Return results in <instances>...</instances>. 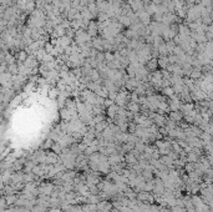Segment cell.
Returning a JSON list of instances; mask_svg holds the SVG:
<instances>
[{"label": "cell", "instance_id": "6da1fadb", "mask_svg": "<svg viewBox=\"0 0 213 212\" xmlns=\"http://www.w3.org/2000/svg\"><path fill=\"white\" fill-rule=\"evenodd\" d=\"M186 18L189 22H193L196 20H198L201 18V8L199 5H193L191 8H188V10L186 11Z\"/></svg>", "mask_w": 213, "mask_h": 212}, {"label": "cell", "instance_id": "7a4b0ae2", "mask_svg": "<svg viewBox=\"0 0 213 212\" xmlns=\"http://www.w3.org/2000/svg\"><path fill=\"white\" fill-rule=\"evenodd\" d=\"M118 22L122 25V26H131V19H130L128 16H126V15H123V14H121L120 16H118Z\"/></svg>", "mask_w": 213, "mask_h": 212}, {"label": "cell", "instance_id": "3957f363", "mask_svg": "<svg viewBox=\"0 0 213 212\" xmlns=\"http://www.w3.org/2000/svg\"><path fill=\"white\" fill-rule=\"evenodd\" d=\"M168 64H170V63H168L167 56H160V59H157V65L161 66L163 70H164L166 67H167Z\"/></svg>", "mask_w": 213, "mask_h": 212}, {"label": "cell", "instance_id": "277c9868", "mask_svg": "<svg viewBox=\"0 0 213 212\" xmlns=\"http://www.w3.org/2000/svg\"><path fill=\"white\" fill-rule=\"evenodd\" d=\"M52 185H50V183H47V185H42V187L40 188V191L44 193V195H49L51 191H52Z\"/></svg>", "mask_w": 213, "mask_h": 212}, {"label": "cell", "instance_id": "5b68a950", "mask_svg": "<svg viewBox=\"0 0 213 212\" xmlns=\"http://www.w3.org/2000/svg\"><path fill=\"white\" fill-rule=\"evenodd\" d=\"M147 66H148V70H156V67L158 66L157 65V59H150L147 61Z\"/></svg>", "mask_w": 213, "mask_h": 212}, {"label": "cell", "instance_id": "8992f818", "mask_svg": "<svg viewBox=\"0 0 213 212\" xmlns=\"http://www.w3.org/2000/svg\"><path fill=\"white\" fill-rule=\"evenodd\" d=\"M172 119L174 120H181V115L178 112H172Z\"/></svg>", "mask_w": 213, "mask_h": 212}, {"label": "cell", "instance_id": "52a82bcc", "mask_svg": "<svg viewBox=\"0 0 213 212\" xmlns=\"http://www.w3.org/2000/svg\"><path fill=\"white\" fill-rule=\"evenodd\" d=\"M19 59H20V60H26V53H20L19 54Z\"/></svg>", "mask_w": 213, "mask_h": 212}, {"label": "cell", "instance_id": "ba28073f", "mask_svg": "<svg viewBox=\"0 0 213 212\" xmlns=\"http://www.w3.org/2000/svg\"><path fill=\"white\" fill-rule=\"evenodd\" d=\"M188 2H189V3H196L197 0H188Z\"/></svg>", "mask_w": 213, "mask_h": 212}]
</instances>
